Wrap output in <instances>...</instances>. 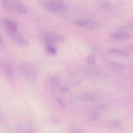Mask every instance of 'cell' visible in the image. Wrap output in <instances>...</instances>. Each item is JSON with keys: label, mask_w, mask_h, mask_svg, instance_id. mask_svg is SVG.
Listing matches in <instances>:
<instances>
[{"label": "cell", "mask_w": 133, "mask_h": 133, "mask_svg": "<svg viewBox=\"0 0 133 133\" xmlns=\"http://www.w3.org/2000/svg\"><path fill=\"white\" fill-rule=\"evenodd\" d=\"M40 4L46 10L54 13L62 12L66 7L65 3L61 0H42L40 2Z\"/></svg>", "instance_id": "obj_1"}, {"label": "cell", "mask_w": 133, "mask_h": 133, "mask_svg": "<svg viewBox=\"0 0 133 133\" xmlns=\"http://www.w3.org/2000/svg\"><path fill=\"white\" fill-rule=\"evenodd\" d=\"M18 68L21 73L26 79L33 81L36 79L37 70L30 64L25 62H21L18 65Z\"/></svg>", "instance_id": "obj_2"}, {"label": "cell", "mask_w": 133, "mask_h": 133, "mask_svg": "<svg viewBox=\"0 0 133 133\" xmlns=\"http://www.w3.org/2000/svg\"><path fill=\"white\" fill-rule=\"evenodd\" d=\"M1 23L8 36L17 32L18 25L15 21L9 18L4 17L2 19Z\"/></svg>", "instance_id": "obj_3"}, {"label": "cell", "mask_w": 133, "mask_h": 133, "mask_svg": "<svg viewBox=\"0 0 133 133\" xmlns=\"http://www.w3.org/2000/svg\"><path fill=\"white\" fill-rule=\"evenodd\" d=\"M97 94L93 91H86L76 96L78 99L83 101H90L95 100L97 97Z\"/></svg>", "instance_id": "obj_4"}, {"label": "cell", "mask_w": 133, "mask_h": 133, "mask_svg": "<svg viewBox=\"0 0 133 133\" xmlns=\"http://www.w3.org/2000/svg\"><path fill=\"white\" fill-rule=\"evenodd\" d=\"M75 22L78 26L90 29H96L99 27V25L97 22L91 20L80 19Z\"/></svg>", "instance_id": "obj_5"}, {"label": "cell", "mask_w": 133, "mask_h": 133, "mask_svg": "<svg viewBox=\"0 0 133 133\" xmlns=\"http://www.w3.org/2000/svg\"><path fill=\"white\" fill-rule=\"evenodd\" d=\"M8 36L17 44L24 46H27L28 45L27 41L18 32L10 35Z\"/></svg>", "instance_id": "obj_6"}, {"label": "cell", "mask_w": 133, "mask_h": 133, "mask_svg": "<svg viewBox=\"0 0 133 133\" xmlns=\"http://www.w3.org/2000/svg\"><path fill=\"white\" fill-rule=\"evenodd\" d=\"M132 34L126 31H119L117 32L112 33L110 35L112 38L117 39L126 40L130 38Z\"/></svg>", "instance_id": "obj_7"}, {"label": "cell", "mask_w": 133, "mask_h": 133, "mask_svg": "<svg viewBox=\"0 0 133 133\" xmlns=\"http://www.w3.org/2000/svg\"><path fill=\"white\" fill-rule=\"evenodd\" d=\"M13 5L15 9L21 14H25L27 13L28 10L20 2L15 1L14 2Z\"/></svg>", "instance_id": "obj_8"}, {"label": "cell", "mask_w": 133, "mask_h": 133, "mask_svg": "<svg viewBox=\"0 0 133 133\" xmlns=\"http://www.w3.org/2000/svg\"><path fill=\"white\" fill-rule=\"evenodd\" d=\"M97 6L99 9L103 10H108L112 9L113 7L112 3L108 1H103L98 3Z\"/></svg>", "instance_id": "obj_9"}, {"label": "cell", "mask_w": 133, "mask_h": 133, "mask_svg": "<svg viewBox=\"0 0 133 133\" xmlns=\"http://www.w3.org/2000/svg\"><path fill=\"white\" fill-rule=\"evenodd\" d=\"M3 8L6 11H10L12 10L13 5L10 0H0Z\"/></svg>", "instance_id": "obj_10"}, {"label": "cell", "mask_w": 133, "mask_h": 133, "mask_svg": "<svg viewBox=\"0 0 133 133\" xmlns=\"http://www.w3.org/2000/svg\"><path fill=\"white\" fill-rule=\"evenodd\" d=\"M45 50L46 53L49 55H54L57 53L56 48L52 45H45Z\"/></svg>", "instance_id": "obj_11"}, {"label": "cell", "mask_w": 133, "mask_h": 133, "mask_svg": "<svg viewBox=\"0 0 133 133\" xmlns=\"http://www.w3.org/2000/svg\"><path fill=\"white\" fill-rule=\"evenodd\" d=\"M4 71L7 77L9 79H11L14 76L13 70L10 66L9 65H6L4 68Z\"/></svg>", "instance_id": "obj_12"}, {"label": "cell", "mask_w": 133, "mask_h": 133, "mask_svg": "<svg viewBox=\"0 0 133 133\" xmlns=\"http://www.w3.org/2000/svg\"><path fill=\"white\" fill-rule=\"evenodd\" d=\"M111 69L115 71H120L124 69L125 66L124 65L120 63L112 62L110 64Z\"/></svg>", "instance_id": "obj_13"}, {"label": "cell", "mask_w": 133, "mask_h": 133, "mask_svg": "<svg viewBox=\"0 0 133 133\" xmlns=\"http://www.w3.org/2000/svg\"><path fill=\"white\" fill-rule=\"evenodd\" d=\"M108 51L109 53L112 54L124 56H128L126 52L119 49H112L109 50Z\"/></svg>", "instance_id": "obj_14"}, {"label": "cell", "mask_w": 133, "mask_h": 133, "mask_svg": "<svg viewBox=\"0 0 133 133\" xmlns=\"http://www.w3.org/2000/svg\"><path fill=\"white\" fill-rule=\"evenodd\" d=\"M121 125V122L117 119H114L109 122L108 126L110 128H116L119 127Z\"/></svg>", "instance_id": "obj_15"}, {"label": "cell", "mask_w": 133, "mask_h": 133, "mask_svg": "<svg viewBox=\"0 0 133 133\" xmlns=\"http://www.w3.org/2000/svg\"><path fill=\"white\" fill-rule=\"evenodd\" d=\"M110 104L106 103H102L97 105L96 107L97 110H104L110 107Z\"/></svg>", "instance_id": "obj_16"}, {"label": "cell", "mask_w": 133, "mask_h": 133, "mask_svg": "<svg viewBox=\"0 0 133 133\" xmlns=\"http://www.w3.org/2000/svg\"><path fill=\"white\" fill-rule=\"evenodd\" d=\"M87 62L89 64H93L96 63V55L92 54L89 55L87 59Z\"/></svg>", "instance_id": "obj_17"}, {"label": "cell", "mask_w": 133, "mask_h": 133, "mask_svg": "<svg viewBox=\"0 0 133 133\" xmlns=\"http://www.w3.org/2000/svg\"><path fill=\"white\" fill-rule=\"evenodd\" d=\"M52 83L56 86H58L61 83L60 79L58 77L54 76L52 77L51 79Z\"/></svg>", "instance_id": "obj_18"}, {"label": "cell", "mask_w": 133, "mask_h": 133, "mask_svg": "<svg viewBox=\"0 0 133 133\" xmlns=\"http://www.w3.org/2000/svg\"><path fill=\"white\" fill-rule=\"evenodd\" d=\"M50 120L52 122L57 124L60 123V121L57 119L53 116H51L50 118Z\"/></svg>", "instance_id": "obj_19"}, {"label": "cell", "mask_w": 133, "mask_h": 133, "mask_svg": "<svg viewBox=\"0 0 133 133\" xmlns=\"http://www.w3.org/2000/svg\"><path fill=\"white\" fill-rule=\"evenodd\" d=\"M57 100L58 103L61 107H62V108H66V107L64 104L61 99L58 98L57 99Z\"/></svg>", "instance_id": "obj_20"}, {"label": "cell", "mask_w": 133, "mask_h": 133, "mask_svg": "<svg viewBox=\"0 0 133 133\" xmlns=\"http://www.w3.org/2000/svg\"><path fill=\"white\" fill-rule=\"evenodd\" d=\"M98 118V115L96 114H93L91 116V118L94 120H97Z\"/></svg>", "instance_id": "obj_21"}, {"label": "cell", "mask_w": 133, "mask_h": 133, "mask_svg": "<svg viewBox=\"0 0 133 133\" xmlns=\"http://www.w3.org/2000/svg\"><path fill=\"white\" fill-rule=\"evenodd\" d=\"M0 46L3 48L5 46L3 41V40L2 36L0 34Z\"/></svg>", "instance_id": "obj_22"}, {"label": "cell", "mask_w": 133, "mask_h": 133, "mask_svg": "<svg viewBox=\"0 0 133 133\" xmlns=\"http://www.w3.org/2000/svg\"><path fill=\"white\" fill-rule=\"evenodd\" d=\"M82 81L81 80H78L72 83V84L73 85H77L81 83Z\"/></svg>", "instance_id": "obj_23"}, {"label": "cell", "mask_w": 133, "mask_h": 133, "mask_svg": "<svg viewBox=\"0 0 133 133\" xmlns=\"http://www.w3.org/2000/svg\"><path fill=\"white\" fill-rule=\"evenodd\" d=\"M128 25L129 28L130 29L133 30V22L132 21L129 22L128 23Z\"/></svg>", "instance_id": "obj_24"}, {"label": "cell", "mask_w": 133, "mask_h": 133, "mask_svg": "<svg viewBox=\"0 0 133 133\" xmlns=\"http://www.w3.org/2000/svg\"><path fill=\"white\" fill-rule=\"evenodd\" d=\"M125 49L127 50H128V51H131L132 50H133V46H128L127 47H126L125 48Z\"/></svg>", "instance_id": "obj_25"}, {"label": "cell", "mask_w": 133, "mask_h": 133, "mask_svg": "<svg viewBox=\"0 0 133 133\" xmlns=\"http://www.w3.org/2000/svg\"><path fill=\"white\" fill-rule=\"evenodd\" d=\"M79 131V130L77 128L74 127V128H73L72 129V131H74L73 132H78L77 131Z\"/></svg>", "instance_id": "obj_26"}, {"label": "cell", "mask_w": 133, "mask_h": 133, "mask_svg": "<svg viewBox=\"0 0 133 133\" xmlns=\"http://www.w3.org/2000/svg\"><path fill=\"white\" fill-rule=\"evenodd\" d=\"M69 90V88H63L61 89V91L63 92L68 91Z\"/></svg>", "instance_id": "obj_27"}]
</instances>
